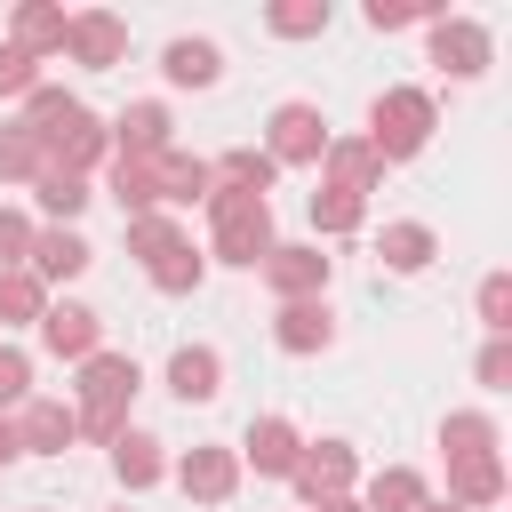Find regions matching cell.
Returning a JSON list of instances; mask_svg holds the SVG:
<instances>
[{
    "mask_svg": "<svg viewBox=\"0 0 512 512\" xmlns=\"http://www.w3.org/2000/svg\"><path fill=\"white\" fill-rule=\"evenodd\" d=\"M136 384H144V376H136L128 352H88V360H80V408H72V432L112 448V440L128 432V400H136Z\"/></svg>",
    "mask_w": 512,
    "mask_h": 512,
    "instance_id": "1",
    "label": "cell"
},
{
    "mask_svg": "<svg viewBox=\"0 0 512 512\" xmlns=\"http://www.w3.org/2000/svg\"><path fill=\"white\" fill-rule=\"evenodd\" d=\"M200 208H208V240H216L224 264L256 272L272 256V200H256V192H208Z\"/></svg>",
    "mask_w": 512,
    "mask_h": 512,
    "instance_id": "2",
    "label": "cell"
},
{
    "mask_svg": "<svg viewBox=\"0 0 512 512\" xmlns=\"http://www.w3.org/2000/svg\"><path fill=\"white\" fill-rule=\"evenodd\" d=\"M432 128H440V112H432V96L424 88H384L376 104H368V152L376 160H416L424 144H432Z\"/></svg>",
    "mask_w": 512,
    "mask_h": 512,
    "instance_id": "3",
    "label": "cell"
},
{
    "mask_svg": "<svg viewBox=\"0 0 512 512\" xmlns=\"http://www.w3.org/2000/svg\"><path fill=\"white\" fill-rule=\"evenodd\" d=\"M296 496L304 504H328V496H352V480H360V456H352V440H304V456H296Z\"/></svg>",
    "mask_w": 512,
    "mask_h": 512,
    "instance_id": "4",
    "label": "cell"
},
{
    "mask_svg": "<svg viewBox=\"0 0 512 512\" xmlns=\"http://www.w3.org/2000/svg\"><path fill=\"white\" fill-rule=\"evenodd\" d=\"M64 56H72L80 72H112V64L128 56V24H120L112 8H80V16H64Z\"/></svg>",
    "mask_w": 512,
    "mask_h": 512,
    "instance_id": "5",
    "label": "cell"
},
{
    "mask_svg": "<svg viewBox=\"0 0 512 512\" xmlns=\"http://www.w3.org/2000/svg\"><path fill=\"white\" fill-rule=\"evenodd\" d=\"M488 56H496L488 24H472V16H432V64H440L448 80H480Z\"/></svg>",
    "mask_w": 512,
    "mask_h": 512,
    "instance_id": "6",
    "label": "cell"
},
{
    "mask_svg": "<svg viewBox=\"0 0 512 512\" xmlns=\"http://www.w3.org/2000/svg\"><path fill=\"white\" fill-rule=\"evenodd\" d=\"M328 152V120H320V104H280L272 112V144H264V160L272 168H312Z\"/></svg>",
    "mask_w": 512,
    "mask_h": 512,
    "instance_id": "7",
    "label": "cell"
},
{
    "mask_svg": "<svg viewBox=\"0 0 512 512\" xmlns=\"http://www.w3.org/2000/svg\"><path fill=\"white\" fill-rule=\"evenodd\" d=\"M264 280H272V296L280 304H296V296H320L328 288V256L312 248V240H272V256H264Z\"/></svg>",
    "mask_w": 512,
    "mask_h": 512,
    "instance_id": "8",
    "label": "cell"
},
{
    "mask_svg": "<svg viewBox=\"0 0 512 512\" xmlns=\"http://www.w3.org/2000/svg\"><path fill=\"white\" fill-rule=\"evenodd\" d=\"M232 456H240V464H256L264 480H288V472H296V456H304V432H296L288 416H256V424H248V440H240Z\"/></svg>",
    "mask_w": 512,
    "mask_h": 512,
    "instance_id": "9",
    "label": "cell"
},
{
    "mask_svg": "<svg viewBox=\"0 0 512 512\" xmlns=\"http://www.w3.org/2000/svg\"><path fill=\"white\" fill-rule=\"evenodd\" d=\"M176 488H184L192 504H224V496L240 488V456H232V448H216V440H200V448H184Z\"/></svg>",
    "mask_w": 512,
    "mask_h": 512,
    "instance_id": "10",
    "label": "cell"
},
{
    "mask_svg": "<svg viewBox=\"0 0 512 512\" xmlns=\"http://www.w3.org/2000/svg\"><path fill=\"white\" fill-rule=\"evenodd\" d=\"M272 344H280V352H328V344H336V312H328V296H296V304H280V312H272Z\"/></svg>",
    "mask_w": 512,
    "mask_h": 512,
    "instance_id": "11",
    "label": "cell"
},
{
    "mask_svg": "<svg viewBox=\"0 0 512 512\" xmlns=\"http://www.w3.org/2000/svg\"><path fill=\"white\" fill-rule=\"evenodd\" d=\"M40 152H48V168H64V176H88V168L112 152V136H104V120H96V112H72V120H64V128H56Z\"/></svg>",
    "mask_w": 512,
    "mask_h": 512,
    "instance_id": "12",
    "label": "cell"
},
{
    "mask_svg": "<svg viewBox=\"0 0 512 512\" xmlns=\"http://www.w3.org/2000/svg\"><path fill=\"white\" fill-rule=\"evenodd\" d=\"M88 264H96V248H88L72 224H56V232H32V256H24V272H32L40 288H48V280H80Z\"/></svg>",
    "mask_w": 512,
    "mask_h": 512,
    "instance_id": "13",
    "label": "cell"
},
{
    "mask_svg": "<svg viewBox=\"0 0 512 512\" xmlns=\"http://www.w3.org/2000/svg\"><path fill=\"white\" fill-rule=\"evenodd\" d=\"M80 432H72V408L64 400H24L16 408V448L24 456H64Z\"/></svg>",
    "mask_w": 512,
    "mask_h": 512,
    "instance_id": "14",
    "label": "cell"
},
{
    "mask_svg": "<svg viewBox=\"0 0 512 512\" xmlns=\"http://www.w3.org/2000/svg\"><path fill=\"white\" fill-rule=\"evenodd\" d=\"M320 168H328V184H336V192H352V200H368V192L384 184V160H376V152H368L360 136H328Z\"/></svg>",
    "mask_w": 512,
    "mask_h": 512,
    "instance_id": "15",
    "label": "cell"
},
{
    "mask_svg": "<svg viewBox=\"0 0 512 512\" xmlns=\"http://www.w3.org/2000/svg\"><path fill=\"white\" fill-rule=\"evenodd\" d=\"M112 200H120V216H152L160 208V152H112Z\"/></svg>",
    "mask_w": 512,
    "mask_h": 512,
    "instance_id": "16",
    "label": "cell"
},
{
    "mask_svg": "<svg viewBox=\"0 0 512 512\" xmlns=\"http://www.w3.org/2000/svg\"><path fill=\"white\" fill-rule=\"evenodd\" d=\"M96 336H104V320H96L88 304H48V312H40V344H48L56 360H88Z\"/></svg>",
    "mask_w": 512,
    "mask_h": 512,
    "instance_id": "17",
    "label": "cell"
},
{
    "mask_svg": "<svg viewBox=\"0 0 512 512\" xmlns=\"http://www.w3.org/2000/svg\"><path fill=\"white\" fill-rule=\"evenodd\" d=\"M168 392L192 408V400H216L224 392V352L216 344H184V352H168Z\"/></svg>",
    "mask_w": 512,
    "mask_h": 512,
    "instance_id": "18",
    "label": "cell"
},
{
    "mask_svg": "<svg viewBox=\"0 0 512 512\" xmlns=\"http://www.w3.org/2000/svg\"><path fill=\"white\" fill-rule=\"evenodd\" d=\"M504 496V456H448V504L480 512Z\"/></svg>",
    "mask_w": 512,
    "mask_h": 512,
    "instance_id": "19",
    "label": "cell"
},
{
    "mask_svg": "<svg viewBox=\"0 0 512 512\" xmlns=\"http://www.w3.org/2000/svg\"><path fill=\"white\" fill-rule=\"evenodd\" d=\"M168 128H176V120H168V104H128L104 136H112V152H168V144H176Z\"/></svg>",
    "mask_w": 512,
    "mask_h": 512,
    "instance_id": "20",
    "label": "cell"
},
{
    "mask_svg": "<svg viewBox=\"0 0 512 512\" xmlns=\"http://www.w3.org/2000/svg\"><path fill=\"white\" fill-rule=\"evenodd\" d=\"M160 72H168L176 88H216L224 56H216V40H168V48H160Z\"/></svg>",
    "mask_w": 512,
    "mask_h": 512,
    "instance_id": "21",
    "label": "cell"
},
{
    "mask_svg": "<svg viewBox=\"0 0 512 512\" xmlns=\"http://www.w3.org/2000/svg\"><path fill=\"white\" fill-rule=\"evenodd\" d=\"M272 176H280V168H272L256 144H240V152L208 160V184H216V192H256V200H264V192H272Z\"/></svg>",
    "mask_w": 512,
    "mask_h": 512,
    "instance_id": "22",
    "label": "cell"
},
{
    "mask_svg": "<svg viewBox=\"0 0 512 512\" xmlns=\"http://www.w3.org/2000/svg\"><path fill=\"white\" fill-rule=\"evenodd\" d=\"M144 280H152L160 296H192V288L208 280V256H192V240H168V248L144 264Z\"/></svg>",
    "mask_w": 512,
    "mask_h": 512,
    "instance_id": "23",
    "label": "cell"
},
{
    "mask_svg": "<svg viewBox=\"0 0 512 512\" xmlns=\"http://www.w3.org/2000/svg\"><path fill=\"white\" fill-rule=\"evenodd\" d=\"M376 256H384V272H424L440 256V240H432V224H384Z\"/></svg>",
    "mask_w": 512,
    "mask_h": 512,
    "instance_id": "24",
    "label": "cell"
},
{
    "mask_svg": "<svg viewBox=\"0 0 512 512\" xmlns=\"http://www.w3.org/2000/svg\"><path fill=\"white\" fill-rule=\"evenodd\" d=\"M8 40H16V48H24L32 64H40L48 48H64V8H48V0H24V8H16V32H8Z\"/></svg>",
    "mask_w": 512,
    "mask_h": 512,
    "instance_id": "25",
    "label": "cell"
},
{
    "mask_svg": "<svg viewBox=\"0 0 512 512\" xmlns=\"http://www.w3.org/2000/svg\"><path fill=\"white\" fill-rule=\"evenodd\" d=\"M216 184H208V160H192V152H160V200H176V208H192V200H208Z\"/></svg>",
    "mask_w": 512,
    "mask_h": 512,
    "instance_id": "26",
    "label": "cell"
},
{
    "mask_svg": "<svg viewBox=\"0 0 512 512\" xmlns=\"http://www.w3.org/2000/svg\"><path fill=\"white\" fill-rule=\"evenodd\" d=\"M112 472H120L128 488H152V480L168 472V464H160V440H152V432H120V440H112Z\"/></svg>",
    "mask_w": 512,
    "mask_h": 512,
    "instance_id": "27",
    "label": "cell"
},
{
    "mask_svg": "<svg viewBox=\"0 0 512 512\" xmlns=\"http://www.w3.org/2000/svg\"><path fill=\"white\" fill-rule=\"evenodd\" d=\"M424 504V480L408 472V464H384L376 480H368V496H360V512H416Z\"/></svg>",
    "mask_w": 512,
    "mask_h": 512,
    "instance_id": "28",
    "label": "cell"
},
{
    "mask_svg": "<svg viewBox=\"0 0 512 512\" xmlns=\"http://www.w3.org/2000/svg\"><path fill=\"white\" fill-rule=\"evenodd\" d=\"M40 312H48V288L32 280V272H0V328H40Z\"/></svg>",
    "mask_w": 512,
    "mask_h": 512,
    "instance_id": "29",
    "label": "cell"
},
{
    "mask_svg": "<svg viewBox=\"0 0 512 512\" xmlns=\"http://www.w3.org/2000/svg\"><path fill=\"white\" fill-rule=\"evenodd\" d=\"M32 200H40V208H48L56 224H72V216H80V208H88L96 192H88V176H64V168H40V192H32Z\"/></svg>",
    "mask_w": 512,
    "mask_h": 512,
    "instance_id": "30",
    "label": "cell"
},
{
    "mask_svg": "<svg viewBox=\"0 0 512 512\" xmlns=\"http://www.w3.org/2000/svg\"><path fill=\"white\" fill-rule=\"evenodd\" d=\"M440 448H448V456H496V424H488L480 408H456V416L440 424Z\"/></svg>",
    "mask_w": 512,
    "mask_h": 512,
    "instance_id": "31",
    "label": "cell"
},
{
    "mask_svg": "<svg viewBox=\"0 0 512 512\" xmlns=\"http://www.w3.org/2000/svg\"><path fill=\"white\" fill-rule=\"evenodd\" d=\"M264 24H272L280 40H312V32H328V0H272Z\"/></svg>",
    "mask_w": 512,
    "mask_h": 512,
    "instance_id": "32",
    "label": "cell"
},
{
    "mask_svg": "<svg viewBox=\"0 0 512 512\" xmlns=\"http://www.w3.org/2000/svg\"><path fill=\"white\" fill-rule=\"evenodd\" d=\"M40 168H48V152L24 128H0V184H40Z\"/></svg>",
    "mask_w": 512,
    "mask_h": 512,
    "instance_id": "33",
    "label": "cell"
},
{
    "mask_svg": "<svg viewBox=\"0 0 512 512\" xmlns=\"http://www.w3.org/2000/svg\"><path fill=\"white\" fill-rule=\"evenodd\" d=\"M360 216H368V200H352V192H336V184L312 192V224H320V232H360Z\"/></svg>",
    "mask_w": 512,
    "mask_h": 512,
    "instance_id": "34",
    "label": "cell"
},
{
    "mask_svg": "<svg viewBox=\"0 0 512 512\" xmlns=\"http://www.w3.org/2000/svg\"><path fill=\"white\" fill-rule=\"evenodd\" d=\"M168 240H184V232H176V216H160V208H152V216H128V256H144V264H152Z\"/></svg>",
    "mask_w": 512,
    "mask_h": 512,
    "instance_id": "35",
    "label": "cell"
},
{
    "mask_svg": "<svg viewBox=\"0 0 512 512\" xmlns=\"http://www.w3.org/2000/svg\"><path fill=\"white\" fill-rule=\"evenodd\" d=\"M440 8L432 0H368V24L376 32H408V24H432Z\"/></svg>",
    "mask_w": 512,
    "mask_h": 512,
    "instance_id": "36",
    "label": "cell"
},
{
    "mask_svg": "<svg viewBox=\"0 0 512 512\" xmlns=\"http://www.w3.org/2000/svg\"><path fill=\"white\" fill-rule=\"evenodd\" d=\"M480 320H488V336H512V272L480 280Z\"/></svg>",
    "mask_w": 512,
    "mask_h": 512,
    "instance_id": "37",
    "label": "cell"
},
{
    "mask_svg": "<svg viewBox=\"0 0 512 512\" xmlns=\"http://www.w3.org/2000/svg\"><path fill=\"white\" fill-rule=\"evenodd\" d=\"M24 400H32V360H24L16 344H0V416L24 408Z\"/></svg>",
    "mask_w": 512,
    "mask_h": 512,
    "instance_id": "38",
    "label": "cell"
},
{
    "mask_svg": "<svg viewBox=\"0 0 512 512\" xmlns=\"http://www.w3.org/2000/svg\"><path fill=\"white\" fill-rule=\"evenodd\" d=\"M24 256H32V216L0 208V272H24Z\"/></svg>",
    "mask_w": 512,
    "mask_h": 512,
    "instance_id": "39",
    "label": "cell"
},
{
    "mask_svg": "<svg viewBox=\"0 0 512 512\" xmlns=\"http://www.w3.org/2000/svg\"><path fill=\"white\" fill-rule=\"evenodd\" d=\"M32 88H40V64L16 40H0V96H32Z\"/></svg>",
    "mask_w": 512,
    "mask_h": 512,
    "instance_id": "40",
    "label": "cell"
},
{
    "mask_svg": "<svg viewBox=\"0 0 512 512\" xmlns=\"http://www.w3.org/2000/svg\"><path fill=\"white\" fill-rule=\"evenodd\" d=\"M480 384H488V392H512V336H488V352H480Z\"/></svg>",
    "mask_w": 512,
    "mask_h": 512,
    "instance_id": "41",
    "label": "cell"
},
{
    "mask_svg": "<svg viewBox=\"0 0 512 512\" xmlns=\"http://www.w3.org/2000/svg\"><path fill=\"white\" fill-rule=\"evenodd\" d=\"M8 456H24V448H16V416H0V464H8Z\"/></svg>",
    "mask_w": 512,
    "mask_h": 512,
    "instance_id": "42",
    "label": "cell"
},
{
    "mask_svg": "<svg viewBox=\"0 0 512 512\" xmlns=\"http://www.w3.org/2000/svg\"><path fill=\"white\" fill-rule=\"evenodd\" d=\"M312 512H360V496H328V504H312Z\"/></svg>",
    "mask_w": 512,
    "mask_h": 512,
    "instance_id": "43",
    "label": "cell"
},
{
    "mask_svg": "<svg viewBox=\"0 0 512 512\" xmlns=\"http://www.w3.org/2000/svg\"><path fill=\"white\" fill-rule=\"evenodd\" d=\"M416 512H464V504H448V496H424V504H416Z\"/></svg>",
    "mask_w": 512,
    "mask_h": 512,
    "instance_id": "44",
    "label": "cell"
}]
</instances>
